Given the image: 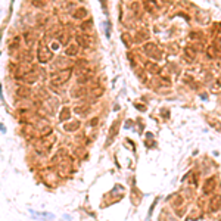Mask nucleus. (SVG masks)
I'll list each match as a JSON object with an SVG mask.
<instances>
[{
  "instance_id": "obj_28",
  "label": "nucleus",
  "mask_w": 221,
  "mask_h": 221,
  "mask_svg": "<svg viewBox=\"0 0 221 221\" xmlns=\"http://www.w3.org/2000/svg\"><path fill=\"white\" fill-rule=\"evenodd\" d=\"M121 40H123V43H124L127 47H130V44H131V41H130V34L124 33V34L121 36Z\"/></svg>"
},
{
  "instance_id": "obj_25",
  "label": "nucleus",
  "mask_w": 221,
  "mask_h": 221,
  "mask_svg": "<svg viewBox=\"0 0 221 221\" xmlns=\"http://www.w3.org/2000/svg\"><path fill=\"white\" fill-rule=\"evenodd\" d=\"M59 41H61V44L68 46V43H69V34H68V33H62V34L59 36Z\"/></svg>"
},
{
  "instance_id": "obj_19",
  "label": "nucleus",
  "mask_w": 221,
  "mask_h": 221,
  "mask_svg": "<svg viewBox=\"0 0 221 221\" xmlns=\"http://www.w3.org/2000/svg\"><path fill=\"white\" fill-rule=\"evenodd\" d=\"M220 202H221V199H220V196H215L212 200H211V206H209V211H217L218 208H220Z\"/></svg>"
},
{
  "instance_id": "obj_16",
  "label": "nucleus",
  "mask_w": 221,
  "mask_h": 221,
  "mask_svg": "<svg viewBox=\"0 0 221 221\" xmlns=\"http://www.w3.org/2000/svg\"><path fill=\"white\" fill-rule=\"evenodd\" d=\"M19 40H21V37H14V38L9 41V44H8V49H9L11 52L16 50V49L19 47Z\"/></svg>"
},
{
  "instance_id": "obj_7",
  "label": "nucleus",
  "mask_w": 221,
  "mask_h": 221,
  "mask_svg": "<svg viewBox=\"0 0 221 221\" xmlns=\"http://www.w3.org/2000/svg\"><path fill=\"white\" fill-rule=\"evenodd\" d=\"M16 96L19 97V99H27V97H30V94H31V88L30 87H25V86H18V88H16Z\"/></svg>"
},
{
  "instance_id": "obj_24",
  "label": "nucleus",
  "mask_w": 221,
  "mask_h": 221,
  "mask_svg": "<svg viewBox=\"0 0 221 221\" xmlns=\"http://www.w3.org/2000/svg\"><path fill=\"white\" fill-rule=\"evenodd\" d=\"M90 80H91V74H86V75L77 77V83H78V84H86V83L90 81Z\"/></svg>"
},
{
  "instance_id": "obj_5",
  "label": "nucleus",
  "mask_w": 221,
  "mask_h": 221,
  "mask_svg": "<svg viewBox=\"0 0 221 221\" xmlns=\"http://www.w3.org/2000/svg\"><path fill=\"white\" fill-rule=\"evenodd\" d=\"M87 94V88L86 87H83V86H80V87H74L72 90H71V96H72V99H81V97H84Z\"/></svg>"
},
{
  "instance_id": "obj_35",
  "label": "nucleus",
  "mask_w": 221,
  "mask_h": 221,
  "mask_svg": "<svg viewBox=\"0 0 221 221\" xmlns=\"http://www.w3.org/2000/svg\"><path fill=\"white\" fill-rule=\"evenodd\" d=\"M58 46H59L58 43H53V44H52V49H53V50H56V49H58Z\"/></svg>"
},
{
  "instance_id": "obj_26",
  "label": "nucleus",
  "mask_w": 221,
  "mask_h": 221,
  "mask_svg": "<svg viewBox=\"0 0 221 221\" xmlns=\"http://www.w3.org/2000/svg\"><path fill=\"white\" fill-rule=\"evenodd\" d=\"M206 52H208V56H209V58H217V56H218V52H217V49H215L214 46H209Z\"/></svg>"
},
{
  "instance_id": "obj_9",
  "label": "nucleus",
  "mask_w": 221,
  "mask_h": 221,
  "mask_svg": "<svg viewBox=\"0 0 221 221\" xmlns=\"http://www.w3.org/2000/svg\"><path fill=\"white\" fill-rule=\"evenodd\" d=\"M120 121H115L114 124H112V127H110V130H109V139H108V142H106V145H109V142L112 140L117 134H118V131H120Z\"/></svg>"
},
{
  "instance_id": "obj_33",
  "label": "nucleus",
  "mask_w": 221,
  "mask_h": 221,
  "mask_svg": "<svg viewBox=\"0 0 221 221\" xmlns=\"http://www.w3.org/2000/svg\"><path fill=\"white\" fill-rule=\"evenodd\" d=\"M49 133H52V128H50V127H47V128H44V130L41 131V136H47Z\"/></svg>"
},
{
  "instance_id": "obj_30",
  "label": "nucleus",
  "mask_w": 221,
  "mask_h": 221,
  "mask_svg": "<svg viewBox=\"0 0 221 221\" xmlns=\"http://www.w3.org/2000/svg\"><path fill=\"white\" fill-rule=\"evenodd\" d=\"M24 37H25L27 44H31V43L34 41V36H33V33H25V34H24Z\"/></svg>"
},
{
  "instance_id": "obj_31",
  "label": "nucleus",
  "mask_w": 221,
  "mask_h": 221,
  "mask_svg": "<svg viewBox=\"0 0 221 221\" xmlns=\"http://www.w3.org/2000/svg\"><path fill=\"white\" fill-rule=\"evenodd\" d=\"M84 109H87V105H78V106L74 108V112L75 114H81V112H84Z\"/></svg>"
},
{
  "instance_id": "obj_32",
  "label": "nucleus",
  "mask_w": 221,
  "mask_h": 221,
  "mask_svg": "<svg viewBox=\"0 0 221 221\" xmlns=\"http://www.w3.org/2000/svg\"><path fill=\"white\" fill-rule=\"evenodd\" d=\"M33 5H34V6H37V8H43V6H44L43 0H33Z\"/></svg>"
},
{
  "instance_id": "obj_11",
  "label": "nucleus",
  "mask_w": 221,
  "mask_h": 221,
  "mask_svg": "<svg viewBox=\"0 0 221 221\" xmlns=\"http://www.w3.org/2000/svg\"><path fill=\"white\" fill-rule=\"evenodd\" d=\"M21 80H22L24 83H27V84H34V83L38 80V77H37L34 72H27V74H24V75L21 77Z\"/></svg>"
},
{
  "instance_id": "obj_22",
  "label": "nucleus",
  "mask_w": 221,
  "mask_h": 221,
  "mask_svg": "<svg viewBox=\"0 0 221 221\" xmlns=\"http://www.w3.org/2000/svg\"><path fill=\"white\" fill-rule=\"evenodd\" d=\"M69 117H71V112H69V109H68V108H63V109L61 110L59 120H61V121H65V120H69Z\"/></svg>"
},
{
  "instance_id": "obj_10",
  "label": "nucleus",
  "mask_w": 221,
  "mask_h": 221,
  "mask_svg": "<svg viewBox=\"0 0 221 221\" xmlns=\"http://www.w3.org/2000/svg\"><path fill=\"white\" fill-rule=\"evenodd\" d=\"M86 16H88V12L86 8H77L75 12L72 14V18L74 19H84Z\"/></svg>"
},
{
  "instance_id": "obj_13",
  "label": "nucleus",
  "mask_w": 221,
  "mask_h": 221,
  "mask_svg": "<svg viewBox=\"0 0 221 221\" xmlns=\"http://www.w3.org/2000/svg\"><path fill=\"white\" fill-rule=\"evenodd\" d=\"M65 53H66L68 56H77V55H78V44H77V43L68 44L66 49H65Z\"/></svg>"
},
{
  "instance_id": "obj_3",
  "label": "nucleus",
  "mask_w": 221,
  "mask_h": 221,
  "mask_svg": "<svg viewBox=\"0 0 221 221\" xmlns=\"http://www.w3.org/2000/svg\"><path fill=\"white\" fill-rule=\"evenodd\" d=\"M143 50H145V53L146 55H149V56H152V58H156V59H161V52L159 53H156L158 52V47H156V44L155 43H146L145 46H143Z\"/></svg>"
},
{
  "instance_id": "obj_17",
  "label": "nucleus",
  "mask_w": 221,
  "mask_h": 221,
  "mask_svg": "<svg viewBox=\"0 0 221 221\" xmlns=\"http://www.w3.org/2000/svg\"><path fill=\"white\" fill-rule=\"evenodd\" d=\"M145 9L152 14V12H155V9H156V3L153 2V0H146V2H145Z\"/></svg>"
},
{
  "instance_id": "obj_14",
  "label": "nucleus",
  "mask_w": 221,
  "mask_h": 221,
  "mask_svg": "<svg viewBox=\"0 0 221 221\" xmlns=\"http://www.w3.org/2000/svg\"><path fill=\"white\" fill-rule=\"evenodd\" d=\"M145 68H146L150 74H159V72H161L159 65H158V63H155V62H146Z\"/></svg>"
},
{
  "instance_id": "obj_8",
  "label": "nucleus",
  "mask_w": 221,
  "mask_h": 221,
  "mask_svg": "<svg viewBox=\"0 0 221 221\" xmlns=\"http://www.w3.org/2000/svg\"><path fill=\"white\" fill-rule=\"evenodd\" d=\"M69 63H72V62H69V61L65 59V58H58V59L55 61V66H56L59 71H63V69L69 68Z\"/></svg>"
},
{
  "instance_id": "obj_29",
  "label": "nucleus",
  "mask_w": 221,
  "mask_h": 221,
  "mask_svg": "<svg viewBox=\"0 0 221 221\" xmlns=\"http://www.w3.org/2000/svg\"><path fill=\"white\" fill-rule=\"evenodd\" d=\"M31 59H33V53L28 52V50H25V52L22 53V61H24V62H31Z\"/></svg>"
},
{
  "instance_id": "obj_18",
  "label": "nucleus",
  "mask_w": 221,
  "mask_h": 221,
  "mask_svg": "<svg viewBox=\"0 0 221 221\" xmlns=\"http://www.w3.org/2000/svg\"><path fill=\"white\" fill-rule=\"evenodd\" d=\"M103 87H94L91 91H90V96L93 97V99H97V97H100L102 94H103Z\"/></svg>"
},
{
  "instance_id": "obj_20",
  "label": "nucleus",
  "mask_w": 221,
  "mask_h": 221,
  "mask_svg": "<svg viewBox=\"0 0 221 221\" xmlns=\"http://www.w3.org/2000/svg\"><path fill=\"white\" fill-rule=\"evenodd\" d=\"M75 72H77V77H80V75H86V74H91V69L86 65V66H78V69Z\"/></svg>"
},
{
  "instance_id": "obj_34",
  "label": "nucleus",
  "mask_w": 221,
  "mask_h": 221,
  "mask_svg": "<svg viewBox=\"0 0 221 221\" xmlns=\"http://www.w3.org/2000/svg\"><path fill=\"white\" fill-rule=\"evenodd\" d=\"M97 121H99V120H97V118H93V120H91V121H90V125H91V127H94V125H96V124H97Z\"/></svg>"
},
{
  "instance_id": "obj_2",
  "label": "nucleus",
  "mask_w": 221,
  "mask_h": 221,
  "mask_svg": "<svg viewBox=\"0 0 221 221\" xmlns=\"http://www.w3.org/2000/svg\"><path fill=\"white\" fill-rule=\"evenodd\" d=\"M37 56H38L40 63H47V62L52 61L53 53L50 52V49H47V46H46L44 43H41V44L38 46V53H37Z\"/></svg>"
},
{
  "instance_id": "obj_27",
  "label": "nucleus",
  "mask_w": 221,
  "mask_h": 221,
  "mask_svg": "<svg viewBox=\"0 0 221 221\" xmlns=\"http://www.w3.org/2000/svg\"><path fill=\"white\" fill-rule=\"evenodd\" d=\"M215 49H217V52H220V56H221V37H215V40H214V44H212Z\"/></svg>"
},
{
  "instance_id": "obj_6",
  "label": "nucleus",
  "mask_w": 221,
  "mask_h": 221,
  "mask_svg": "<svg viewBox=\"0 0 221 221\" xmlns=\"http://www.w3.org/2000/svg\"><path fill=\"white\" fill-rule=\"evenodd\" d=\"M149 38V31L146 30V28H140L137 33H136V36H134V41L136 43H142V41H145V40H148Z\"/></svg>"
},
{
  "instance_id": "obj_1",
  "label": "nucleus",
  "mask_w": 221,
  "mask_h": 221,
  "mask_svg": "<svg viewBox=\"0 0 221 221\" xmlns=\"http://www.w3.org/2000/svg\"><path fill=\"white\" fill-rule=\"evenodd\" d=\"M71 72H72V69H71V68H66V69H63V71H59V72L53 74V77H52V80H50V86L59 87V86L65 84V83L69 80Z\"/></svg>"
},
{
  "instance_id": "obj_15",
  "label": "nucleus",
  "mask_w": 221,
  "mask_h": 221,
  "mask_svg": "<svg viewBox=\"0 0 221 221\" xmlns=\"http://www.w3.org/2000/svg\"><path fill=\"white\" fill-rule=\"evenodd\" d=\"M214 187H215V178L211 177V178L206 180V183H205V186H203V192H205V193H211V192L214 190Z\"/></svg>"
},
{
  "instance_id": "obj_21",
  "label": "nucleus",
  "mask_w": 221,
  "mask_h": 221,
  "mask_svg": "<svg viewBox=\"0 0 221 221\" xmlns=\"http://www.w3.org/2000/svg\"><path fill=\"white\" fill-rule=\"evenodd\" d=\"M78 127H80V123H78V121L71 123V124H65V125H63L65 131H75V130H78Z\"/></svg>"
},
{
  "instance_id": "obj_4",
  "label": "nucleus",
  "mask_w": 221,
  "mask_h": 221,
  "mask_svg": "<svg viewBox=\"0 0 221 221\" xmlns=\"http://www.w3.org/2000/svg\"><path fill=\"white\" fill-rule=\"evenodd\" d=\"M75 43H77L80 47L87 49V47L91 46V38H90L87 34H77V36H75Z\"/></svg>"
},
{
  "instance_id": "obj_12",
  "label": "nucleus",
  "mask_w": 221,
  "mask_h": 221,
  "mask_svg": "<svg viewBox=\"0 0 221 221\" xmlns=\"http://www.w3.org/2000/svg\"><path fill=\"white\" fill-rule=\"evenodd\" d=\"M183 55H184V59H186V61L192 62V61H195V58H196V50L192 49V47H186V49L183 50Z\"/></svg>"
},
{
  "instance_id": "obj_23",
  "label": "nucleus",
  "mask_w": 221,
  "mask_h": 221,
  "mask_svg": "<svg viewBox=\"0 0 221 221\" xmlns=\"http://www.w3.org/2000/svg\"><path fill=\"white\" fill-rule=\"evenodd\" d=\"M91 27H93V22H91V21H86V22H83V24L80 25V28H81V31H83V33H88V31H91Z\"/></svg>"
}]
</instances>
